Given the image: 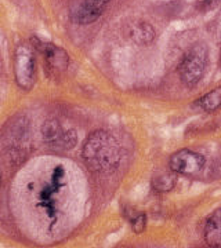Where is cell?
Wrapping results in <instances>:
<instances>
[{
	"label": "cell",
	"instance_id": "obj_5",
	"mask_svg": "<svg viewBox=\"0 0 221 248\" xmlns=\"http://www.w3.org/2000/svg\"><path fill=\"white\" fill-rule=\"evenodd\" d=\"M111 0H72L69 14L78 25L93 24L101 17Z\"/></svg>",
	"mask_w": 221,
	"mask_h": 248
},
{
	"label": "cell",
	"instance_id": "obj_9",
	"mask_svg": "<svg viewBox=\"0 0 221 248\" xmlns=\"http://www.w3.org/2000/svg\"><path fill=\"white\" fill-rule=\"evenodd\" d=\"M204 236L212 248H221V208L216 210L204 223Z\"/></svg>",
	"mask_w": 221,
	"mask_h": 248
},
{
	"label": "cell",
	"instance_id": "obj_12",
	"mask_svg": "<svg viewBox=\"0 0 221 248\" xmlns=\"http://www.w3.org/2000/svg\"><path fill=\"white\" fill-rule=\"evenodd\" d=\"M130 225H132V229L134 233L140 234L144 232L145 226H147V217L144 213H138L136 217H133L130 219Z\"/></svg>",
	"mask_w": 221,
	"mask_h": 248
},
{
	"label": "cell",
	"instance_id": "obj_14",
	"mask_svg": "<svg viewBox=\"0 0 221 248\" xmlns=\"http://www.w3.org/2000/svg\"><path fill=\"white\" fill-rule=\"evenodd\" d=\"M0 182H1V175H0Z\"/></svg>",
	"mask_w": 221,
	"mask_h": 248
},
{
	"label": "cell",
	"instance_id": "obj_13",
	"mask_svg": "<svg viewBox=\"0 0 221 248\" xmlns=\"http://www.w3.org/2000/svg\"><path fill=\"white\" fill-rule=\"evenodd\" d=\"M204 6L206 10L213 9H220L221 7V0H204Z\"/></svg>",
	"mask_w": 221,
	"mask_h": 248
},
{
	"label": "cell",
	"instance_id": "obj_1",
	"mask_svg": "<svg viewBox=\"0 0 221 248\" xmlns=\"http://www.w3.org/2000/svg\"><path fill=\"white\" fill-rule=\"evenodd\" d=\"M82 157L91 171L111 174L120 166L122 148L112 134L97 130L90 134L83 143Z\"/></svg>",
	"mask_w": 221,
	"mask_h": 248
},
{
	"label": "cell",
	"instance_id": "obj_11",
	"mask_svg": "<svg viewBox=\"0 0 221 248\" xmlns=\"http://www.w3.org/2000/svg\"><path fill=\"white\" fill-rule=\"evenodd\" d=\"M177 178L174 175H170V174H165L159 178H155L152 186L156 192H169L171 190L174 185H176Z\"/></svg>",
	"mask_w": 221,
	"mask_h": 248
},
{
	"label": "cell",
	"instance_id": "obj_2",
	"mask_svg": "<svg viewBox=\"0 0 221 248\" xmlns=\"http://www.w3.org/2000/svg\"><path fill=\"white\" fill-rule=\"evenodd\" d=\"M209 63V48L204 43H196L183 57L178 65V78L181 83L192 89L204 79Z\"/></svg>",
	"mask_w": 221,
	"mask_h": 248
},
{
	"label": "cell",
	"instance_id": "obj_7",
	"mask_svg": "<svg viewBox=\"0 0 221 248\" xmlns=\"http://www.w3.org/2000/svg\"><path fill=\"white\" fill-rule=\"evenodd\" d=\"M36 48L43 54L46 62L53 71H64L69 65V57L68 54L62 50L61 47H57L51 43H44V42H36Z\"/></svg>",
	"mask_w": 221,
	"mask_h": 248
},
{
	"label": "cell",
	"instance_id": "obj_10",
	"mask_svg": "<svg viewBox=\"0 0 221 248\" xmlns=\"http://www.w3.org/2000/svg\"><path fill=\"white\" fill-rule=\"evenodd\" d=\"M194 107L204 113H213L221 109V86L198 98L194 102Z\"/></svg>",
	"mask_w": 221,
	"mask_h": 248
},
{
	"label": "cell",
	"instance_id": "obj_8",
	"mask_svg": "<svg viewBox=\"0 0 221 248\" xmlns=\"http://www.w3.org/2000/svg\"><path fill=\"white\" fill-rule=\"evenodd\" d=\"M127 36L132 39L134 43L137 45H150L151 42H153L156 32L152 25H150L145 21H134L132 24H129L127 27Z\"/></svg>",
	"mask_w": 221,
	"mask_h": 248
},
{
	"label": "cell",
	"instance_id": "obj_3",
	"mask_svg": "<svg viewBox=\"0 0 221 248\" xmlns=\"http://www.w3.org/2000/svg\"><path fill=\"white\" fill-rule=\"evenodd\" d=\"M14 78L22 90H31L36 81V57L34 46L22 42L17 46L13 60Z\"/></svg>",
	"mask_w": 221,
	"mask_h": 248
},
{
	"label": "cell",
	"instance_id": "obj_15",
	"mask_svg": "<svg viewBox=\"0 0 221 248\" xmlns=\"http://www.w3.org/2000/svg\"><path fill=\"white\" fill-rule=\"evenodd\" d=\"M220 62H221V53H220Z\"/></svg>",
	"mask_w": 221,
	"mask_h": 248
},
{
	"label": "cell",
	"instance_id": "obj_4",
	"mask_svg": "<svg viewBox=\"0 0 221 248\" xmlns=\"http://www.w3.org/2000/svg\"><path fill=\"white\" fill-rule=\"evenodd\" d=\"M204 164L206 160L204 156L191 149L177 151L169 160V169L180 175H195L204 170Z\"/></svg>",
	"mask_w": 221,
	"mask_h": 248
},
{
	"label": "cell",
	"instance_id": "obj_6",
	"mask_svg": "<svg viewBox=\"0 0 221 248\" xmlns=\"http://www.w3.org/2000/svg\"><path fill=\"white\" fill-rule=\"evenodd\" d=\"M43 137L46 142L51 145H61L64 148H72L76 143V134L62 130L57 120H47L43 124Z\"/></svg>",
	"mask_w": 221,
	"mask_h": 248
}]
</instances>
